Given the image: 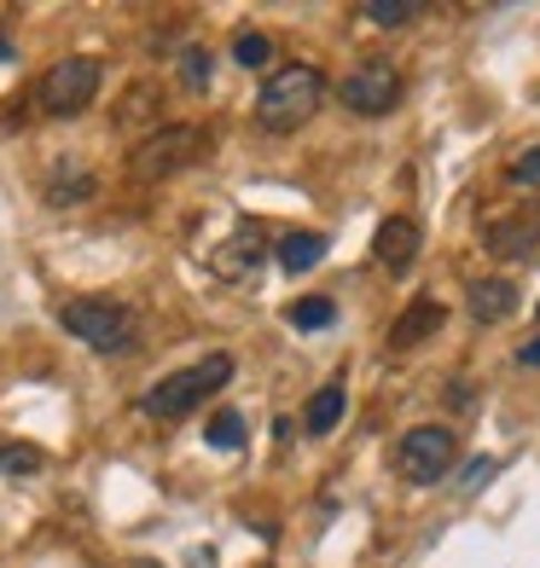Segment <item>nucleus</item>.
I'll list each match as a JSON object with an SVG mask.
<instances>
[{
    "mask_svg": "<svg viewBox=\"0 0 540 568\" xmlns=\"http://www.w3.org/2000/svg\"><path fill=\"white\" fill-rule=\"evenodd\" d=\"M320 99H326V70L320 64H279L262 82V93H256V122H262L268 134H291V128H302L320 111Z\"/></svg>",
    "mask_w": 540,
    "mask_h": 568,
    "instance_id": "f257e3e1",
    "label": "nucleus"
},
{
    "mask_svg": "<svg viewBox=\"0 0 540 568\" xmlns=\"http://www.w3.org/2000/svg\"><path fill=\"white\" fill-rule=\"evenodd\" d=\"M99 82H106V64H99V59H59L53 70L41 75L36 105H41L47 116H82V111L93 105Z\"/></svg>",
    "mask_w": 540,
    "mask_h": 568,
    "instance_id": "423d86ee",
    "label": "nucleus"
},
{
    "mask_svg": "<svg viewBox=\"0 0 540 568\" xmlns=\"http://www.w3.org/2000/svg\"><path fill=\"white\" fill-rule=\"evenodd\" d=\"M534 314H540V307H534Z\"/></svg>",
    "mask_w": 540,
    "mask_h": 568,
    "instance_id": "a878e982",
    "label": "nucleus"
},
{
    "mask_svg": "<svg viewBox=\"0 0 540 568\" xmlns=\"http://www.w3.org/2000/svg\"><path fill=\"white\" fill-rule=\"evenodd\" d=\"M488 476H494V464H488V458H477L471 470H466V494H477V487H482Z\"/></svg>",
    "mask_w": 540,
    "mask_h": 568,
    "instance_id": "5701e85b",
    "label": "nucleus"
},
{
    "mask_svg": "<svg viewBox=\"0 0 540 568\" xmlns=\"http://www.w3.org/2000/svg\"><path fill=\"white\" fill-rule=\"evenodd\" d=\"M453 458H459L453 429L419 424V429H407L401 442H396V476L413 481V487H430V481H442V476L453 470Z\"/></svg>",
    "mask_w": 540,
    "mask_h": 568,
    "instance_id": "39448f33",
    "label": "nucleus"
},
{
    "mask_svg": "<svg viewBox=\"0 0 540 568\" xmlns=\"http://www.w3.org/2000/svg\"><path fill=\"white\" fill-rule=\"evenodd\" d=\"M506 180H511V186H523V192H540V145H529L523 158L506 169Z\"/></svg>",
    "mask_w": 540,
    "mask_h": 568,
    "instance_id": "4be33fe9",
    "label": "nucleus"
},
{
    "mask_svg": "<svg viewBox=\"0 0 540 568\" xmlns=\"http://www.w3.org/2000/svg\"><path fill=\"white\" fill-rule=\"evenodd\" d=\"M360 18L383 23V30H401V23L419 18V7H413V0H367V7H360Z\"/></svg>",
    "mask_w": 540,
    "mask_h": 568,
    "instance_id": "6ab92c4d",
    "label": "nucleus"
},
{
    "mask_svg": "<svg viewBox=\"0 0 540 568\" xmlns=\"http://www.w3.org/2000/svg\"><path fill=\"white\" fill-rule=\"evenodd\" d=\"M419 244H424L419 221H413V215H390V221L378 226V239H372V255H378V267H383V273H396V278H401L407 267L419 262Z\"/></svg>",
    "mask_w": 540,
    "mask_h": 568,
    "instance_id": "1a4fd4ad",
    "label": "nucleus"
},
{
    "mask_svg": "<svg viewBox=\"0 0 540 568\" xmlns=\"http://www.w3.org/2000/svg\"><path fill=\"white\" fill-rule=\"evenodd\" d=\"M210 70H216L210 47H187V53H180V88H187V93H203V88H210Z\"/></svg>",
    "mask_w": 540,
    "mask_h": 568,
    "instance_id": "aec40b11",
    "label": "nucleus"
},
{
    "mask_svg": "<svg viewBox=\"0 0 540 568\" xmlns=\"http://www.w3.org/2000/svg\"><path fill=\"white\" fill-rule=\"evenodd\" d=\"M262 262H268V232L256 226V221H239L233 239H221V244L210 250V273H216L221 284L256 278V273H262Z\"/></svg>",
    "mask_w": 540,
    "mask_h": 568,
    "instance_id": "6e6552de",
    "label": "nucleus"
},
{
    "mask_svg": "<svg viewBox=\"0 0 540 568\" xmlns=\"http://www.w3.org/2000/svg\"><path fill=\"white\" fill-rule=\"evenodd\" d=\"M442 320H448V307L436 302V296H419L407 314L390 325V354H407V348H419V343H430L436 331H442Z\"/></svg>",
    "mask_w": 540,
    "mask_h": 568,
    "instance_id": "9b49d317",
    "label": "nucleus"
},
{
    "mask_svg": "<svg viewBox=\"0 0 540 568\" xmlns=\"http://www.w3.org/2000/svg\"><path fill=\"white\" fill-rule=\"evenodd\" d=\"M0 59H12V41L7 36H0Z\"/></svg>",
    "mask_w": 540,
    "mask_h": 568,
    "instance_id": "393cba45",
    "label": "nucleus"
},
{
    "mask_svg": "<svg viewBox=\"0 0 540 568\" xmlns=\"http://www.w3.org/2000/svg\"><path fill=\"white\" fill-rule=\"evenodd\" d=\"M233 59H239L244 70H268V64H273V36H262V30H244V36L233 41Z\"/></svg>",
    "mask_w": 540,
    "mask_h": 568,
    "instance_id": "412c9836",
    "label": "nucleus"
},
{
    "mask_svg": "<svg viewBox=\"0 0 540 568\" xmlns=\"http://www.w3.org/2000/svg\"><path fill=\"white\" fill-rule=\"evenodd\" d=\"M273 262L286 273H308L326 262V232H286V239L273 244Z\"/></svg>",
    "mask_w": 540,
    "mask_h": 568,
    "instance_id": "ddd939ff",
    "label": "nucleus"
},
{
    "mask_svg": "<svg viewBox=\"0 0 540 568\" xmlns=\"http://www.w3.org/2000/svg\"><path fill=\"white\" fill-rule=\"evenodd\" d=\"M41 447H30V442H0V476H36L41 470Z\"/></svg>",
    "mask_w": 540,
    "mask_h": 568,
    "instance_id": "a211bd4d",
    "label": "nucleus"
},
{
    "mask_svg": "<svg viewBox=\"0 0 540 568\" xmlns=\"http://www.w3.org/2000/svg\"><path fill=\"white\" fill-rule=\"evenodd\" d=\"M244 435H250V429H244V418H239L233 406H221L216 418L203 424V442H210V447H221V453H239V447H244Z\"/></svg>",
    "mask_w": 540,
    "mask_h": 568,
    "instance_id": "f3484780",
    "label": "nucleus"
},
{
    "mask_svg": "<svg viewBox=\"0 0 540 568\" xmlns=\"http://www.w3.org/2000/svg\"><path fill=\"white\" fill-rule=\"evenodd\" d=\"M343 383H326V389H314V395H308V412H302V429L308 435H331V429H338L343 424Z\"/></svg>",
    "mask_w": 540,
    "mask_h": 568,
    "instance_id": "4468645a",
    "label": "nucleus"
},
{
    "mask_svg": "<svg viewBox=\"0 0 540 568\" xmlns=\"http://www.w3.org/2000/svg\"><path fill=\"white\" fill-rule=\"evenodd\" d=\"M227 383H233V354H203L198 366H180L163 383H151L140 412L158 418V424H174V418H187L198 400H210L216 389H227Z\"/></svg>",
    "mask_w": 540,
    "mask_h": 568,
    "instance_id": "7ed1b4c3",
    "label": "nucleus"
},
{
    "mask_svg": "<svg viewBox=\"0 0 540 568\" xmlns=\"http://www.w3.org/2000/svg\"><path fill=\"white\" fill-rule=\"evenodd\" d=\"M286 320L297 331H331V325H338V302H331V296H297L286 307Z\"/></svg>",
    "mask_w": 540,
    "mask_h": 568,
    "instance_id": "dca6fc26",
    "label": "nucleus"
},
{
    "mask_svg": "<svg viewBox=\"0 0 540 568\" xmlns=\"http://www.w3.org/2000/svg\"><path fill=\"white\" fill-rule=\"evenodd\" d=\"M338 99H343L354 116H390L396 99H401V70H396L390 59H360V64L343 75Z\"/></svg>",
    "mask_w": 540,
    "mask_h": 568,
    "instance_id": "0eeeda50",
    "label": "nucleus"
},
{
    "mask_svg": "<svg viewBox=\"0 0 540 568\" xmlns=\"http://www.w3.org/2000/svg\"><path fill=\"white\" fill-rule=\"evenodd\" d=\"M482 244L500 255V262H523V255L540 250V210H511L494 226L482 232Z\"/></svg>",
    "mask_w": 540,
    "mask_h": 568,
    "instance_id": "9d476101",
    "label": "nucleus"
},
{
    "mask_svg": "<svg viewBox=\"0 0 540 568\" xmlns=\"http://www.w3.org/2000/svg\"><path fill=\"white\" fill-rule=\"evenodd\" d=\"M518 366H523V372H540V337H529V343L518 348Z\"/></svg>",
    "mask_w": 540,
    "mask_h": 568,
    "instance_id": "b1692460",
    "label": "nucleus"
},
{
    "mask_svg": "<svg viewBox=\"0 0 540 568\" xmlns=\"http://www.w3.org/2000/svg\"><path fill=\"white\" fill-rule=\"evenodd\" d=\"M466 307H471L477 325H500V320L518 314V284H511V278H471Z\"/></svg>",
    "mask_w": 540,
    "mask_h": 568,
    "instance_id": "f8f14e48",
    "label": "nucleus"
},
{
    "mask_svg": "<svg viewBox=\"0 0 540 568\" xmlns=\"http://www.w3.org/2000/svg\"><path fill=\"white\" fill-rule=\"evenodd\" d=\"M59 325L70 331L76 343H88L93 354H134L140 343V320H134V307H122V302H106V296H70L59 307Z\"/></svg>",
    "mask_w": 540,
    "mask_h": 568,
    "instance_id": "f03ea898",
    "label": "nucleus"
},
{
    "mask_svg": "<svg viewBox=\"0 0 540 568\" xmlns=\"http://www.w3.org/2000/svg\"><path fill=\"white\" fill-rule=\"evenodd\" d=\"M203 151H210V134H203V128H192V122H169V128H158L151 140H140L128 163H134L140 180H169V174H180V169H192Z\"/></svg>",
    "mask_w": 540,
    "mask_h": 568,
    "instance_id": "20e7f679",
    "label": "nucleus"
},
{
    "mask_svg": "<svg viewBox=\"0 0 540 568\" xmlns=\"http://www.w3.org/2000/svg\"><path fill=\"white\" fill-rule=\"evenodd\" d=\"M82 197H93V174L76 169V163H59V174L47 180V203H53V210H70V203H82Z\"/></svg>",
    "mask_w": 540,
    "mask_h": 568,
    "instance_id": "2eb2a0df",
    "label": "nucleus"
}]
</instances>
